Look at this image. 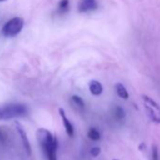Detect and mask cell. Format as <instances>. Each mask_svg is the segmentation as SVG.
I'll return each instance as SVG.
<instances>
[{
    "label": "cell",
    "instance_id": "obj_1",
    "mask_svg": "<svg viewBox=\"0 0 160 160\" xmlns=\"http://www.w3.org/2000/svg\"><path fill=\"white\" fill-rule=\"evenodd\" d=\"M37 139L47 160H57L58 140L56 136H53L47 129L40 128L37 130Z\"/></svg>",
    "mask_w": 160,
    "mask_h": 160
},
{
    "label": "cell",
    "instance_id": "obj_2",
    "mask_svg": "<svg viewBox=\"0 0 160 160\" xmlns=\"http://www.w3.org/2000/svg\"><path fill=\"white\" fill-rule=\"evenodd\" d=\"M28 109L26 105L20 103H7L0 105V121H9L14 118L24 117Z\"/></svg>",
    "mask_w": 160,
    "mask_h": 160
},
{
    "label": "cell",
    "instance_id": "obj_3",
    "mask_svg": "<svg viewBox=\"0 0 160 160\" xmlns=\"http://www.w3.org/2000/svg\"><path fill=\"white\" fill-rule=\"evenodd\" d=\"M24 20L21 17H14L9 20L2 28V34L7 38H12L17 36L24 28Z\"/></svg>",
    "mask_w": 160,
    "mask_h": 160
},
{
    "label": "cell",
    "instance_id": "obj_4",
    "mask_svg": "<svg viewBox=\"0 0 160 160\" xmlns=\"http://www.w3.org/2000/svg\"><path fill=\"white\" fill-rule=\"evenodd\" d=\"M142 100L151 121L155 123H160V106L153 99L147 95H142Z\"/></svg>",
    "mask_w": 160,
    "mask_h": 160
},
{
    "label": "cell",
    "instance_id": "obj_5",
    "mask_svg": "<svg viewBox=\"0 0 160 160\" xmlns=\"http://www.w3.org/2000/svg\"><path fill=\"white\" fill-rule=\"evenodd\" d=\"M98 9V1L97 0H80L78 4V12H93Z\"/></svg>",
    "mask_w": 160,
    "mask_h": 160
},
{
    "label": "cell",
    "instance_id": "obj_6",
    "mask_svg": "<svg viewBox=\"0 0 160 160\" xmlns=\"http://www.w3.org/2000/svg\"><path fill=\"white\" fill-rule=\"evenodd\" d=\"M16 129H17V131H18L20 137H21L23 145H24V147H25V149H26L28 154L30 155V154H31V146H30V143H29V141H28V136H27V133H26L25 129H24V128L21 126V124L18 123V122H16Z\"/></svg>",
    "mask_w": 160,
    "mask_h": 160
},
{
    "label": "cell",
    "instance_id": "obj_7",
    "mask_svg": "<svg viewBox=\"0 0 160 160\" xmlns=\"http://www.w3.org/2000/svg\"><path fill=\"white\" fill-rule=\"evenodd\" d=\"M58 113L62 119V122H63V125L65 127V130H66V133L68 134L69 137H72L73 136V133H74V129H73V126L72 124V122L69 121V119L66 117V113L64 111L63 108H59L58 109Z\"/></svg>",
    "mask_w": 160,
    "mask_h": 160
},
{
    "label": "cell",
    "instance_id": "obj_8",
    "mask_svg": "<svg viewBox=\"0 0 160 160\" xmlns=\"http://www.w3.org/2000/svg\"><path fill=\"white\" fill-rule=\"evenodd\" d=\"M103 86L97 80H92L90 82V92L94 96H99L103 92Z\"/></svg>",
    "mask_w": 160,
    "mask_h": 160
},
{
    "label": "cell",
    "instance_id": "obj_9",
    "mask_svg": "<svg viewBox=\"0 0 160 160\" xmlns=\"http://www.w3.org/2000/svg\"><path fill=\"white\" fill-rule=\"evenodd\" d=\"M70 11V0H60L58 6V13L59 15L66 14Z\"/></svg>",
    "mask_w": 160,
    "mask_h": 160
},
{
    "label": "cell",
    "instance_id": "obj_10",
    "mask_svg": "<svg viewBox=\"0 0 160 160\" xmlns=\"http://www.w3.org/2000/svg\"><path fill=\"white\" fill-rule=\"evenodd\" d=\"M115 89H116V92L118 94V96L122 99H128L129 97V93L127 92V90L125 89V87L122 84V83H117L116 86H115Z\"/></svg>",
    "mask_w": 160,
    "mask_h": 160
},
{
    "label": "cell",
    "instance_id": "obj_11",
    "mask_svg": "<svg viewBox=\"0 0 160 160\" xmlns=\"http://www.w3.org/2000/svg\"><path fill=\"white\" fill-rule=\"evenodd\" d=\"M113 116H114V118L117 120V121H119V122H122V121H123L124 119H125V111H124V109L122 108V107H120V106H115L114 108H113Z\"/></svg>",
    "mask_w": 160,
    "mask_h": 160
},
{
    "label": "cell",
    "instance_id": "obj_12",
    "mask_svg": "<svg viewBox=\"0 0 160 160\" xmlns=\"http://www.w3.org/2000/svg\"><path fill=\"white\" fill-rule=\"evenodd\" d=\"M88 137L92 139V140H94V141H96V140H99L100 139V138H101V135H100V132L96 129V128H94V127H92V128H90L89 129V132H88Z\"/></svg>",
    "mask_w": 160,
    "mask_h": 160
},
{
    "label": "cell",
    "instance_id": "obj_13",
    "mask_svg": "<svg viewBox=\"0 0 160 160\" xmlns=\"http://www.w3.org/2000/svg\"><path fill=\"white\" fill-rule=\"evenodd\" d=\"M71 99H72V103H73L76 107H78V108H84L85 103H84V101H83V99H82L81 97H79V96H77V95H72Z\"/></svg>",
    "mask_w": 160,
    "mask_h": 160
},
{
    "label": "cell",
    "instance_id": "obj_14",
    "mask_svg": "<svg viewBox=\"0 0 160 160\" xmlns=\"http://www.w3.org/2000/svg\"><path fill=\"white\" fill-rule=\"evenodd\" d=\"M100 152H101V148H100V147H97V146L92 148V150H91V154H92L93 157L98 156V155L100 154Z\"/></svg>",
    "mask_w": 160,
    "mask_h": 160
},
{
    "label": "cell",
    "instance_id": "obj_15",
    "mask_svg": "<svg viewBox=\"0 0 160 160\" xmlns=\"http://www.w3.org/2000/svg\"><path fill=\"white\" fill-rule=\"evenodd\" d=\"M152 160H158V150L156 146L152 147Z\"/></svg>",
    "mask_w": 160,
    "mask_h": 160
},
{
    "label": "cell",
    "instance_id": "obj_16",
    "mask_svg": "<svg viewBox=\"0 0 160 160\" xmlns=\"http://www.w3.org/2000/svg\"><path fill=\"white\" fill-rule=\"evenodd\" d=\"M145 148V144L144 143H141L140 145H139V150H143Z\"/></svg>",
    "mask_w": 160,
    "mask_h": 160
},
{
    "label": "cell",
    "instance_id": "obj_17",
    "mask_svg": "<svg viewBox=\"0 0 160 160\" xmlns=\"http://www.w3.org/2000/svg\"><path fill=\"white\" fill-rule=\"evenodd\" d=\"M3 1H7V0H0V2H3Z\"/></svg>",
    "mask_w": 160,
    "mask_h": 160
},
{
    "label": "cell",
    "instance_id": "obj_18",
    "mask_svg": "<svg viewBox=\"0 0 160 160\" xmlns=\"http://www.w3.org/2000/svg\"><path fill=\"white\" fill-rule=\"evenodd\" d=\"M114 160H118V159H114Z\"/></svg>",
    "mask_w": 160,
    "mask_h": 160
}]
</instances>
